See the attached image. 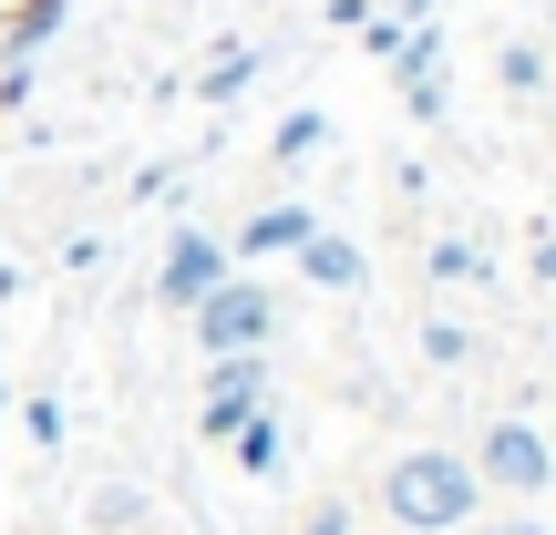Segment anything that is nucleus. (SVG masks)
Segmentation results:
<instances>
[{
  "mask_svg": "<svg viewBox=\"0 0 556 535\" xmlns=\"http://www.w3.org/2000/svg\"><path fill=\"white\" fill-rule=\"evenodd\" d=\"M289 535H361V525H351V495H309Z\"/></svg>",
  "mask_w": 556,
  "mask_h": 535,
  "instance_id": "15",
  "label": "nucleus"
},
{
  "mask_svg": "<svg viewBox=\"0 0 556 535\" xmlns=\"http://www.w3.org/2000/svg\"><path fill=\"white\" fill-rule=\"evenodd\" d=\"M11 11H21V0H0V31H11Z\"/></svg>",
  "mask_w": 556,
  "mask_h": 535,
  "instance_id": "20",
  "label": "nucleus"
},
{
  "mask_svg": "<svg viewBox=\"0 0 556 535\" xmlns=\"http://www.w3.org/2000/svg\"><path fill=\"white\" fill-rule=\"evenodd\" d=\"M186 330H197V351H206V360H238V351H268V330H278V298L258 289V278H238V268H227L217 289H206L197 309H186Z\"/></svg>",
  "mask_w": 556,
  "mask_h": 535,
  "instance_id": "3",
  "label": "nucleus"
},
{
  "mask_svg": "<svg viewBox=\"0 0 556 535\" xmlns=\"http://www.w3.org/2000/svg\"><path fill=\"white\" fill-rule=\"evenodd\" d=\"M546 454H556V422H546Z\"/></svg>",
  "mask_w": 556,
  "mask_h": 535,
  "instance_id": "21",
  "label": "nucleus"
},
{
  "mask_svg": "<svg viewBox=\"0 0 556 535\" xmlns=\"http://www.w3.org/2000/svg\"><path fill=\"white\" fill-rule=\"evenodd\" d=\"M536 278H546V289H556V238H536Z\"/></svg>",
  "mask_w": 556,
  "mask_h": 535,
  "instance_id": "19",
  "label": "nucleus"
},
{
  "mask_svg": "<svg viewBox=\"0 0 556 535\" xmlns=\"http://www.w3.org/2000/svg\"><path fill=\"white\" fill-rule=\"evenodd\" d=\"M299 268H309V289H340V298L371 289V258H361L351 238H330V227H309V238H299Z\"/></svg>",
  "mask_w": 556,
  "mask_h": 535,
  "instance_id": "7",
  "label": "nucleus"
},
{
  "mask_svg": "<svg viewBox=\"0 0 556 535\" xmlns=\"http://www.w3.org/2000/svg\"><path fill=\"white\" fill-rule=\"evenodd\" d=\"M464 535H556V525H546V515H526V505H516V515H495V525H484V515H475V525H464Z\"/></svg>",
  "mask_w": 556,
  "mask_h": 535,
  "instance_id": "18",
  "label": "nucleus"
},
{
  "mask_svg": "<svg viewBox=\"0 0 556 535\" xmlns=\"http://www.w3.org/2000/svg\"><path fill=\"white\" fill-rule=\"evenodd\" d=\"M21 433H31L41 454H62V402H52V392H31V402H21Z\"/></svg>",
  "mask_w": 556,
  "mask_h": 535,
  "instance_id": "16",
  "label": "nucleus"
},
{
  "mask_svg": "<svg viewBox=\"0 0 556 535\" xmlns=\"http://www.w3.org/2000/svg\"><path fill=\"white\" fill-rule=\"evenodd\" d=\"M309 227H319L309 206H258V217L227 238V258H238V268H258V258H299V238H309Z\"/></svg>",
  "mask_w": 556,
  "mask_h": 535,
  "instance_id": "6",
  "label": "nucleus"
},
{
  "mask_svg": "<svg viewBox=\"0 0 556 535\" xmlns=\"http://www.w3.org/2000/svg\"><path fill=\"white\" fill-rule=\"evenodd\" d=\"M227 463H238L248 484H268L278 463H289V433H278V412H248L238 433H227Z\"/></svg>",
  "mask_w": 556,
  "mask_h": 535,
  "instance_id": "8",
  "label": "nucleus"
},
{
  "mask_svg": "<svg viewBox=\"0 0 556 535\" xmlns=\"http://www.w3.org/2000/svg\"><path fill=\"white\" fill-rule=\"evenodd\" d=\"M536 82H546V62H536V52L516 41V52H505V93H536Z\"/></svg>",
  "mask_w": 556,
  "mask_h": 535,
  "instance_id": "17",
  "label": "nucleus"
},
{
  "mask_svg": "<svg viewBox=\"0 0 556 535\" xmlns=\"http://www.w3.org/2000/svg\"><path fill=\"white\" fill-rule=\"evenodd\" d=\"M248 412H268V351H238V360H206V402H197V433L227 443Z\"/></svg>",
  "mask_w": 556,
  "mask_h": 535,
  "instance_id": "4",
  "label": "nucleus"
},
{
  "mask_svg": "<svg viewBox=\"0 0 556 535\" xmlns=\"http://www.w3.org/2000/svg\"><path fill=\"white\" fill-rule=\"evenodd\" d=\"M371 505H381L392 535H464L484 515V484H475V463H464L454 443H402V454L381 463Z\"/></svg>",
  "mask_w": 556,
  "mask_h": 535,
  "instance_id": "1",
  "label": "nucleus"
},
{
  "mask_svg": "<svg viewBox=\"0 0 556 535\" xmlns=\"http://www.w3.org/2000/svg\"><path fill=\"white\" fill-rule=\"evenodd\" d=\"M319 135H330L319 114H289V124L268 135V165H309V155H319Z\"/></svg>",
  "mask_w": 556,
  "mask_h": 535,
  "instance_id": "14",
  "label": "nucleus"
},
{
  "mask_svg": "<svg viewBox=\"0 0 556 535\" xmlns=\"http://www.w3.org/2000/svg\"><path fill=\"white\" fill-rule=\"evenodd\" d=\"M144 515H155L144 484H103V495L83 505V525H93V535H144Z\"/></svg>",
  "mask_w": 556,
  "mask_h": 535,
  "instance_id": "11",
  "label": "nucleus"
},
{
  "mask_svg": "<svg viewBox=\"0 0 556 535\" xmlns=\"http://www.w3.org/2000/svg\"><path fill=\"white\" fill-rule=\"evenodd\" d=\"M464 463H475V484H484V495H505V505H536L546 484H556L546 422H526V412H495V422L475 433V454H464Z\"/></svg>",
  "mask_w": 556,
  "mask_h": 535,
  "instance_id": "2",
  "label": "nucleus"
},
{
  "mask_svg": "<svg viewBox=\"0 0 556 535\" xmlns=\"http://www.w3.org/2000/svg\"><path fill=\"white\" fill-rule=\"evenodd\" d=\"M422 268H433L443 289H495V258H484L475 238H433V258H422Z\"/></svg>",
  "mask_w": 556,
  "mask_h": 535,
  "instance_id": "12",
  "label": "nucleus"
},
{
  "mask_svg": "<svg viewBox=\"0 0 556 535\" xmlns=\"http://www.w3.org/2000/svg\"><path fill=\"white\" fill-rule=\"evenodd\" d=\"M0 412H11V392H0Z\"/></svg>",
  "mask_w": 556,
  "mask_h": 535,
  "instance_id": "22",
  "label": "nucleus"
},
{
  "mask_svg": "<svg viewBox=\"0 0 556 535\" xmlns=\"http://www.w3.org/2000/svg\"><path fill=\"white\" fill-rule=\"evenodd\" d=\"M62 21H73V0H21L11 31H0V52H11V62H41V41H52Z\"/></svg>",
  "mask_w": 556,
  "mask_h": 535,
  "instance_id": "10",
  "label": "nucleus"
},
{
  "mask_svg": "<svg viewBox=\"0 0 556 535\" xmlns=\"http://www.w3.org/2000/svg\"><path fill=\"white\" fill-rule=\"evenodd\" d=\"M258 62H268L258 41H217V52H206V73H197V93H206V103H238L248 82H258Z\"/></svg>",
  "mask_w": 556,
  "mask_h": 535,
  "instance_id": "9",
  "label": "nucleus"
},
{
  "mask_svg": "<svg viewBox=\"0 0 556 535\" xmlns=\"http://www.w3.org/2000/svg\"><path fill=\"white\" fill-rule=\"evenodd\" d=\"M413 340H422V360H443V371H464V360H475V330H464V319H443V309L422 319Z\"/></svg>",
  "mask_w": 556,
  "mask_h": 535,
  "instance_id": "13",
  "label": "nucleus"
},
{
  "mask_svg": "<svg viewBox=\"0 0 556 535\" xmlns=\"http://www.w3.org/2000/svg\"><path fill=\"white\" fill-rule=\"evenodd\" d=\"M227 268H238V258H227V238H206V227H176V238H165V268H155V298H165V309H197V298L217 289Z\"/></svg>",
  "mask_w": 556,
  "mask_h": 535,
  "instance_id": "5",
  "label": "nucleus"
}]
</instances>
